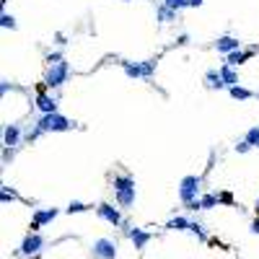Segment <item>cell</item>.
<instances>
[{"label":"cell","mask_w":259,"mask_h":259,"mask_svg":"<svg viewBox=\"0 0 259 259\" xmlns=\"http://www.w3.org/2000/svg\"><path fill=\"white\" fill-rule=\"evenodd\" d=\"M16 86H13V83L11 80H0V94H8V91H13Z\"/></svg>","instance_id":"f546056e"},{"label":"cell","mask_w":259,"mask_h":259,"mask_svg":"<svg viewBox=\"0 0 259 259\" xmlns=\"http://www.w3.org/2000/svg\"><path fill=\"white\" fill-rule=\"evenodd\" d=\"M44 244H47V241H44V238L36 233V231H31V233L24 238V244H21V249H18V254H21V257H31V254H36V252H42Z\"/></svg>","instance_id":"5b68a950"},{"label":"cell","mask_w":259,"mask_h":259,"mask_svg":"<svg viewBox=\"0 0 259 259\" xmlns=\"http://www.w3.org/2000/svg\"><path fill=\"white\" fill-rule=\"evenodd\" d=\"M257 99H259V94H257Z\"/></svg>","instance_id":"8d00e7d4"},{"label":"cell","mask_w":259,"mask_h":259,"mask_svg":"<svg viewBox=\"0 0 259 259\" xmlns=\"http://www.w3.org/2000/svg\"><path fill=\"white\" fill-rule=\"evenodd\" d=\"M96 212H99V218L106 220L109 226H122V212H119L114 205H109V202H101V205L96 207Z\"/></svg>","instance_id":"52a82bcc"},{"label":"cell","mask_w":259,"mask_h":259,"mask_svg":"<svg viewBox=\"0 0 259 259\" xmlns=\"http://www.w3.org/2000/svg\"><path fill=\"white\" fill-rule=\"evenodd\" d=\"M228 94H231V99H236V101H249V99H257V94L254 91H249V88H244V86H228Z\"/></svg>","instance_id":"9a60e30c"},{"label":"cell","mask_w":259,"mask_h":259,"mask_svg":"<svg viewBox=\"0 0 259 259\" xmlns=\"http://www.w3.org/2000/svg\"><path fill=\"white\" fill-rule=\"evenodd\" d=\"M155 18H158L161 24H171V21H177V18H179V11H171V8H166V5L161 3L158 13H155Z\"/></svg>","instance_id":"e0dca14e"},{"label":"cell","mask_w":259,"mask_h":259,"mask_svg":"<svg viewBox=\"0 0 259 259\" xmlns=\"http://www.w3.org/2000/svg\"><path fill=\"white\" fill-rule=\"evenodd\" d=\"M215 50L220 54H228L233 50H241V42H238L236 36H220V39H215Z\"/></svg>","instance_id":"8fae6325"},{"label":"cell","mask_w":259,"mask_h":259,"mask_svg":"<svg viewBox=\"0 0 259 259\" xmlns=\"http://www.w3.org/2000/svg\"><path fill=\"white\" fill-rule=\"evenodd\" d=\"M205 83H207V88H212V91L226 88V80H223V76H220V70H207L205 73Z\"/></svg>","instance_id":"5bb4252c"},{"label":"cell","mask_w":259,"mask_h":259,"mask_svg":"<svg viewBox=\"0 0 259 259\" xmlns=\"http://www.w3.org/2000/svg\"><path fill=\"white\" fill-rule=\"evenodd\" d=\"M36 109H39L42 114L57 112V99L50 96V94H39V96H36Z\"/></svg>","instance_id":"30bf717a"},{"label":"cell","mask_w":259,"mask_h":259,"mask_svg":"<svg viewBox=\"0 0 259 259\" xmlns=\"http://www.w3.org/2000/svg\"><path fill=\"white\" fill-rule=\"evenodd\" d=\"M60 60H65V54H62V52H50V54H47V62H50V65L60 62Z\"/></svg>","instance_id":"f1b7e54d"},{"label":"cell","mask_w":259,"mask_h":259,"mask_svg":"<svg viewBox=\"0 0 259 259\" xmlns=\"http://www.w3.org/2000/svg\"><path fill=\"white\" fill-rule=\"evenodd\" d=\"M119 65H122V70H125V76H127V78H143V65H140V62L122 60Z\"/></svg>","instance_id":"2e32d148"},{"label":"cell","mask_w":259,"mask_h":259,"mask_svg":"<svg viewBox=\"0 0 259 259\" xmlns=\"http://www.w3.org/2000/svg\"><path fill=\"white\" fill-rule=\"evenodd\" d=\"M11 200H16V192H11V189L3 184V202H11Z\"/></svg>","instance_id":"4dcf8cb0"},{"label":"cell","mask_w":259,"mask_h":259,"mask_svg":"<svg viewBox=\"0 0 259 259\" xmlns=\"http://www.w3.org/2000/svg\"><path fill=\"white\" fill-rule=\"evenodd\" d=\"M0 26H3V29H11V31H13L18 24H16V18H13L11 13H3V16H0Z\"/></svg>","instance_id":"cb8c5ba5"},{"label":"cell","mask_w":259,"mask_h":259,"mask_svg":"<svg viewBox=\"0 0 259 259\" xmlns=\"http://www.w3.org/2000/svg\"><path fill=\"white\" fill-rule=\"evenodd\" d=\"M57 207H47V210H36L34 212V223H31V231H36V228H42V226H47V223H52L54 218H57Z\"/></svg>","instance_id":"9c48e42d"},{"label":"cell","mask_w":259,"mask_h":259,"mask_svg":"<svg viewBox=\"0 0 259 259\" xmlns=\"http://www.w3.org/2000/svg\"><path fill=\"white\" fill-rule=\"evenodd\" d=\"M68 78H70V62L60 60V62L50 65L47 78H44V86H47V88H62L65 83H68Z\"/></svg>","instance_id":"3957f363"},{"label":"cell","mask_w":259,"mask_h":259,"mask_svg":"<svg viewBox=\"0 0 259 259\" xmlns=\"http://www.w3.org/2000/svg\"><path fill=\"white\" fill-rule=\"evenodd\" d=\"M200 200H202V210H212L220 202V194L215 192H207V194H200Z\"/></svg>","instance_id":"ffe728a7"},{"label":"cell","mask_w":259,"mask_h":259,"mask_svg":"<svg viewBox=\"0 0 259 259\" xmlns=\"http://www.w3.org/2000/svg\"><path fill=\"white\" fill-rule=\"evenodd\" d=\"M83 210H88V205H86V202H78V200H73L70 205L65 207V212H70V215H73V212H83Z\"/></svg>","instance_id":"d4e9b609"},{"label":"cell","mask_w":259,"mask_h":259,"mask_svg":"<svg viewBox=\"0 0 259 259\" xmlns=\"http://www.w3.org/2000/svg\"><path fill=\"white\" fill-rule=\"evenodd\" d=\"M94 254L99 259H114L117 257V241H112V238H96L94 241Z\"/></svg>","instance_id":"8992f818"},{"label":"cell","mask_w":259,"mask_h":259,"mask_svg":"<svg viewBox=\"0 0 259 259\" xmlns=\"http://www.w3.org/2000/svg\"><path fill=\"white\" fill-rule=\"evenodd\" d=\"M220 76H223V80H226V86H236L238 83V76H236V70H233V65H223L220 68Z\"/></svg>","instance_id":"d6986e66"},{"label":"cell","mask_w":259,"mask_h":259,"mask_svg":"<svg viewBox=\"0 0 259 259\" xmlns=\"http://www.w3.org/2000/svg\"><path fill=\"white\" fill-rule=\"evenodd\" d=\"M143 78H153V73H155V65H158V60H143Z\"/></svg>","instance_id":"44dd1931"},{"label":"cell","mask_w":259,"mask_h":259,"mask_svg":"<svg viewBox=\"0 0 259 259\" xmlns=\"http://www.w3.org/2000/svg\"><path fill=\"white\" fill-rule=\"evenodd\" d=\"M252 233H257V236H259V215H257V220L252 223Z\"/></svg>","instance_id":"836d02e7"},{"label":"cell","mask_w":259,"mask_h":259,"mask_svg":"<svg viewBox=\"0 0 259 259\" xmlns=\"http://www.w3.org/2000/svg\"><path fill=\"white\" fill-rule=\"evenodd\" d=\"M163 5L171 11H181V8H189V0H163Z\"/></svg>","instance_id":"603a6c76"},{"label":"cell","mask_w":259,"mask_h":259,"mask_svg":"<svg viewBox=\"0 0 259 259\" xmlns=\"http://www.w3.org/2000/svg\"><path fill=\"white\" fill-rule=\"evenodd\" d=\"M189 231H192V233H194V236H200V238H202V241H205V238H207V233H205V228H202V223H197V220H192V223H189Z\"/></svg>","instance_id":"484cf974"},{"label":"cell","mask_w":259,"mask_h":259,"mask_svg":"<svg viewBox=\"0 0 259 259\" xmlns=\"http://www.w3.org/2000/svg\"><path fill=\"white\" fill-rule=\"evenodd\" d=\"M220 202H226V205H231V202H233V194H231V192H220Z\"/></svg>","instance_id":"1f68e13d"},{"label":"cell","mask_w":259,"mask_h":259,"mask_svg":"<svg viewBox=\"0 0 259 259\" xmlns=\"http://www.w3.org/2000/svg\"><path fill=\"white\" fill-rule=\"evenodd\" d=\"M18 140H21V127H18V125H5V130H3V145L16 148Z\"/></svg>","instance_id":"7c38bea8"},{"label":"cell","mask_w":259,"mask_h":259,"mask_svg":"<svg viewBox=\"0 0 259 259\" xmlns=\"http://www.w3.org/2000/svg\"><path fill=\"white\" fill-rule=\"evenodd\" d=\"M202 3H205V0H189V8H200Z\"/></svg>","instance_id":"e575fe53"},{"label":"cell","mask_w":259,"mask_h":259,"mask_svg":"<svg viewBox=\"0 0 259 259\" xmlns=\"http://www.w3.org/2000/svg\"><path fill=\"white\" fill-rule=\"evenodd\" d=\"M184 44H189V36L187 34H181L179 39H177V47H184Z\"/></svg>","instance_id":"d6a6232c"},{"label":"cell","mask_w":259,"mask_h":259,"mask_svg":"<svg viewBox=\"0 0 259 259\" xmlns=\"http://www.w3.org/2000/svg\"><path fill=\"white\" fill-rule=\"evenodd\" d=\"M114 194H117V205L119 207H132L135 197H137L135 179L130 177V174H119V177H114Z\"/></svg>","instance_id":"6da1fadb"},{"label":"cell","mask_w":259,"mask_h":259,"mask_svg":"<svg viewBox=\"0 0 259 259\" xmlns=\"http://www.w3.org/2000/svg\"><path fill=\"white\" fill-rule=\"evenodd\" d=\"M127 236H130V241L135 244V249H140V252L148 246V241L153 238L151 231H143V228H127Z\"/></svg>","instance_id":"ba28073f"},{"label":"cell","mask_w":259,"mask_h":259,"mask_svg":"<svg viewBox=\"0 0 259 259\" xmlns=\"http://www.w3.org/2000/svg\"><path fill=\"white\" fill-rule=\"evenodd\" d=\"M257 215H259V200H257Z\"/></svg>","instance_id":"d590c367"},{"label":"cell","mask_w":259,"mask_h":259,"mask_svg":"<svg viewBox=\"0 0 259 259\" xmlns=\"http://www.w3.org/2000/svg\"><path fill=\"white\" fill-rule=\"evenodd\" d=\"M254 54V50H249V52H241V50H233V52H228L226 54V62L228 65H233V68H238V65H244L249 57Z\"/></svg>","instance_id":"4fadbf2b"},{"label":"cell","mask_w":259,"mask_h":259,"mask_svg":"<svg viewBox=\"0 0 259 259\" xmlns=\"http://www.w3.org/2000/svg\"><path fill=\"white\" fill-rule=\"evenodd\" d=\"M200 187H202V177H194V174L184 177V179L179 181V197H181V202L197 200V197H200Z\"/></svg>","instance_id":"277c9868"},{"label":"cell","mask_w":259,"mask_h":259,"mask_svg":"<svg viewBox=\"0 0 259 259\" xmlns=\"http://www.w3.org/2000/svg\"><path fill=\"white\" fill-rule=\"evenodd\" d=\"M34 127H39L42 135L44 132H68V130L76 127V122L68 119L65 114H60V112H52V114H42L39 119H36Z\"/></svg>","instance_id":"7a4b0ae2"},{"label":"cell","mask_w":259,"mask_h":259,"mask_svg":"<svg viewBox=\"0 0 259 259\" xmlns=\"http://www.w3.org/2000/svg\"><path fill=\"white\" fill-rule=\"evenodd\" d=\"M244 137H246V140H249V143H252L254 148H259V125H254V127H249Z\"/></svg>","instance_id":"7402d4cb"},{"label":"cell","mask_w":259,"mask_h":259,"mask_svg":"<svg viewBox=\"0 0 259 259\" xmlns=\"http://www.w3.org/2000/svg\"><path fill=\"white\" fill-rule=\"evenodd\" d=\"M189 223H192V220H187L184 215H174L169 223H166V228H169V231H189Z\"/></svg>","instance_id":"ac0fdd59"},{"label":"cell","mask_w":259,"mask_h":259,"mask_svg":"<svg viewBox=\"0 0 259 259\" xmlns=\"http://www.w3.org/2000/svg\"><path fill=\"white\" fill-rule=\"evenodd\" d=\"M184 210H192V212L202 210V200L197 197V200H189V202H184Z\"/></svg>","instance_id":"83f0119b"},{"label":"cell","mask_w":259,"mask_h":259,"mask_svg":"<svg viewBox=\"0 0 259 259\" xmlns=\"http://www.w3.org/2000/svg\"><path fill=\"white\" fill-rule=\"evenodd\" d=\"M252 148H254V145H252V143H249L246 137H244V140H238V143H236V153H249Z\"/></svg>","instance_id":"4316f807"}]
</instances>
